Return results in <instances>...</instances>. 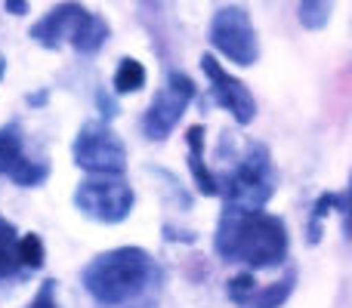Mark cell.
Returning a JSON list of instances; mask_svg holds the SVG:
<instances>
[{"mask_svg":"<svg viewBox=\"0 0 352 308\" xmlns=\"http://www.w3.org/2000/svg\"><path fill=\"white\" fill-rule=\"evenodd\" d=\"M217 253L226 262H244L254 272L281 265L287 256V228L278 216L263 210L226 206L217 228Z\"/></svg>","mask_w":352,"mask_h":308,"instance_id":"cell-1","label":"cell"},{"mask_svg":"<svg viewBox=\"0 0 352 308\" xmlns=\"http://www.w3.org/2000/svg\"><path fill=\"white\" fill-rule=\"evenodd\" d=\"M155 262L140 247H118L99 253L84 268V287L99 305H124L146 290Z\"/></svg>","mask_w":352,"mask_h":308,"instance_id":"cell-2","label":"cell"},{"mask_svg":"<svg viewBox=\"0 0 352 308\" xmlns=\"http://www.w3.org/2000/svg\"><path fill=\"white\" fill-rule=\"evenodd\" d=\"M74 163L90 176H124L127 169V148L121 136L102 121L84 123L74 139Z\"/></svg>","mask_w":352,"mask_h":308,"instance_id":"cell-3","label":"cell"},{"mask_svg":"<svg viewBox=\"0 0 352 308\" xmlns=\"http://www.w3.org/2000/svg\"><path fill=\"white\" fill-rule=\"evenodd\" d=\"M74 206L96 222H124L133 210V188L124 176H90L74 191Z\"/></svg>","mask_w":352,"mask_h":308,"instance_id":"cell-4","label":"cell"},{"mask_svg":"<svg viewBox=\"0 0 352 308\" xmlns=\"http://www.w3.org/2000/svg\"><path fill=\"white\" fill-rule=\"evenodd\" d=\"M210 43L235 65H254L260 59V40L244 6H223L213 16Z\"/></svg>","mask_w":352,"mask_h":308,"instance_id":"cell-5","label":"cell"},{"mask_svg":"<svg viewBox=\"0 0 352 308\" xmlns=\"http://www.w3.org/2000/svg\"><path fill=\"white\" fill-rule=\"evenodd\" d=\"M272 194V169L263 145H254L244 163L226 182V206L232 210H263Z\"/></svg>","mask_w":352,"mask_h":308,"instance_id":"cell-6","label":"cell"},{"mask_svg":"<svg viewBox=\"0 0 352 308\" xmlns=\"http://www.w3.org/2000/svg\"><path fill=\"white\" fill-rule=\"evenodd\" d=\"M192 99H195L192 78L182 71L167 74V86L152 99V105L146 111V121H142V130H146L148 139H167L173 133V127L179 123V117L186 115V105Z\"/></svg>","mask_w":352,"mask_h":308,"instance_id":"cell-7","label":"cell"},{"mask_svg":"<svg viewBox=\"0 0 352 308\" xmlns=\"http://www.w3.org/2000/svg\"><path fill=\"white\" fill-rule=\"evenodd\" d=\"M201 68H204V74L210 78L213 99L235 117V123L248 127V123L256 117V102H254V96H250V90L238 78H232L213 56H201Z\"/></svg>","mask_w":352,"mask_h":308,"instance_id":"cell-8","label":"cell"},{"mask_svg":"<svg viewBox=\"0 0 352 308\" xmlns=\"http://www.w3.org/2000/svg\"><path fill=\"white\" fill-rule=\"evenodd\" d=\"M0 173L10 176V179L22 188H34L47 179V167L25 157L22 136H19L16 123H10V127L0 130Z\"/></svg>","mask_w":352,"mask_h":308,"instance_id":"cell-9","label":"cell"},{"mask_svg":"<svg viewBox=\"0 0 352 308\" xmlns=\"http://www.w3.org/2000/svg\"><path fill=\"white\" fill-rule=\"evenodd\" d=\"M87 16H90V12H87L80 3H59L37 25H31L28 37H34V40L47 49H59L65 40H74L78 28L87 22Z\"/></svg>","mask_w":352,"mask_h":308,"instance_id":"cell-10","label":"cell"},{"mask_svg":"<svg viewBox=\"0 0 352 308\" xmlns=\"http://www.w3.org/2000/svg\"><path fill=\"white\" fill-rule=\"evenodd\" d=\"M186 139H188V167H192L195 185H198L201 194L213 198V194H219V182L213 179V173L204 163V127H188Z\"/></svg>","mask_w":352,"mask_h":308,"instance_id":"cell-11","label":"cell"},{"mask_svg":"<svg viewBox=\"0 0 352 308\" xmlns=\"http://www.w3.org/2000/svg\"><path fill=\"white\" fill-rule=\"evenodd\" d=\"M105 37H109V25H105L99 16H93V12H90V16H87V22L80 25L78 34H74L72 47L78 49V53H87V56H90V53H96V49L102 47Z\"/></svg>","mask_w":352,"mask_h":308,"instance_id":"cell-12","label":"cell"},{"mask_svg":"<svg viewBox=\"0 0 352 308\" xmlns=\"http://www.w3.org/2000/svg\"><path fill=\"white\" fill-rule=\"evenodd\" d=\"M291 290H294V274H287L285 281H275V284H269L266 290H254L241 308H278V305L287 303Z\"/></svg>","mask_w":352,"mask_h":308,"instance_id":"cell-13","label":"cell"},{"mask_svg":"<svg viewBox=\"0 0 352 308\" xmlns=\"http://www.w3.org/2000/svg\"><path fill=\"white\" fill-rule=\"evenodd\" d=\"M142 86H146V68H142V62L130 59V56L121 59V65L115 71V90L121 96H127V93H140Z\"/></svg>","mask_w":352,"mask_h":308,"instance_id":"cell-14","label":"cell"},{"mask_svg":"<svg viewBox=\"0 0 352 308\" xmlns=\"http://www.w3.org/2000/svg\"><path fill=\"white\" fill-rule=\"evenodd\" d=\"M334 0H300V25L309 31H322L331 22Z\"/></svg>","mask_w":352,"mask_h":308,"instance_id":"cell-15","label":"cell"},{"mask_svg":"<svg viewBox=\"0 0 352 308\" xmlns=\"http://www.w3.org/2000/svg\"><path fill=\"white\" fill-rule=\"evenodd\" d=\"M16 228L6 219H0V281L10 278L19 268V256H16Z\"/></svg>","mask_w":352,"mask_h":308,"instance_id":"cell-16","label":"cell"},{"mask_svg":"<svg viewBox=\"0 0 352 308\" xmlns=\"http://www.w3.org/2000/svg\"><path fill=\"white\" fill-rule=\"evenodd\" d=\"M16 256H19V265L37 272V268L43 265V241L37 235L19 237V241H16Z\"/></svg>","mask_w":352,"mask_h":308,"instance_id":"cell-17","label":"cell"},{"mask_svg":"<svg viewBox=\"0 0 352 308\" xmlns=\"http://www.w3.org/2000/svg\"><path fill=\"white\" fill-rule=\"evenodd\" d=\"M256 290V278H254V272H244V274H238V278H232V284H229V299L232 303H238V305H244L250 299V293Z\"/></svg>","mask_w":352,"mask_h":308,"instance_id":"cell-18","label":"cell"},{"mask_svg":"<svg viewBox=\"0 0 352 308\" xmlns=\"http://www.w3.org/2000/svg\"><path fill=\"white\" fill-rule=\"evenodd\" d=\"M28 308H59L56 305V281H43V287L37 290V296L31 299Z\"/></svg>","mask_w":352,"mask_h":308,"instance_id":"cell-19","label":"cell"},{"mask_svg":"<svg viewBox=\"0 0 352 308\" xmlns=\"http://www.w3.org/2000/svg\"><path fill=\"white\" fill-rule=\"evenodd\" d=\"M334 204H337L334 194H322V198H318V204H316V219H324V216H328Z\"/></svg>","mask_w":352,"mask_h":308,"instance_id":"cell-20","label":"cell"},{"mask_svg":"<svg viewBox=\"0 0 352 308\" xmlns=\"http://www.w3.org/2000/svg\"><path fill=\"white\" fill-rule=\"evenodd\" d=\"M3 10L12 16H25L28 12V0H3Z\"/></svg>","mask_w":352,"mask_h":308,"instance_id":"cell-21","label":"cell"},{"mask_svg":"<svg viewBox=\"0 0 352 308\" xmlns=\"http://www.w3.org/2000/svg\"><path fill=\"white\" fill-rule=\"evenodd\" d=\"M3 71H6V59H0V78H3Z\"/></svg>","mask_w":352,"mask_h":308,"instance_id":"cell-22","label":"cell"}]
</instances>
